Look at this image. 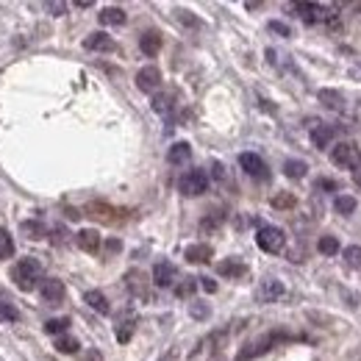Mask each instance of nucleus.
<instances>
[{
	"instance_id": "1",
	"label": "nucleus",
	"mask_w": 361,
	"mask_h": 361,
	"mask_svg": "<svg viewBox=\"0 0 361 361\" xmlns=\"http://www.w3.org/2000/svg\"><path fill=\"white\" fill-rule=\"evenodd\" d=\"M11 281L20 292H34L39 283H42V264L31 256L20 259L14 267H11Z\"/></svg>"
},
{
	"instance_id": "2",
	"label": "nucleus",
	"mask_w": 361,
	"mask_h": 361,
	"mask_svg": "<svg viewBox=\"0 0 361 361\" xmlns=\"http://www.w3.org/2000/svg\"><path fill=\"white\" fill-rule=\"evenodd\" d=\"M331 161L339 170H359L361 167V150L353 142H339L331 147Z\"/></svg>"
},
{
	"instance_id": "3",
	"label": "nucleus",
	"mask_w": 361,
	"mask_h": 361,
	"mask_svg": "<svg viewBox=\"0 0 361 361\" xmlns=\"http://www.w3.org/2000/svg\"><path fill=\"white\" fill-rule=\"evenodd\" d=\"M256 245L264 250V253H281L283 245H286V233L275 226H262L256 233Z\"/></svg>"
},
{
	"instance_id": "4",
	"label": "nucleus",
	"mask_w": 361,
	"mask_h": 361,
	"mask_svg": "<svg viewBox=\"0 0 361 361\" xmlns=\"http://www.w3.org/2000/svg\"><path fill=\"white\" fill-rule=\"evenodd\" d=\"M178 189L186 197H197V195H203V192L209 189V176H206L203 170H189V173L180 176Z\"/></svg>"
},
{
	"instance_id": "5",
	"label": "nucleus",
	"mask_w": 361,
	"mask_h": 361,
	"mask_svg": "<svg viewBox=\"0 0 361 361\" xmlns=\"http://www.w3.org/2000/svg\"><path fill=\"white\" fill-rule=\"evenodd\" d=\"M39 295H42L45 303L59 306V303H64V298H67V286H64L61 281H56V278H42V283H39Z\"/></svg>"
},
{
	"instance_id": "6",
	"label": "nucleus",
	"mask_w": 361,
	"mask_h": 361,
	"mask_svg": "<svg viewBox=\"0 0 361 361\" xmlns=\"http://www.w3.org/2000/svg\"><path fill=\"white\" fill-rule=\"evenodd\" d=\"M239 167L250 176V178H259V180H267V164L262 161V156H256V153H242L239 156Z\"/></svg>"
},
{
	"instance_id": "7",
	"label": "nucleus",
	"mask_w": 361,
	"mask_h": 361,
	"mask_svg": "<svg viewBox=\"0 0 361 361\" xmlns=\"http://www.w3.org/2000/svg\"><path fill=\"white\" fill-rule=\"evenodd\" d=\"M136 87L142 92H156L161 87V70L159 67H142L139 73H136Z\"/></svg>"
},
{
	"instance_id": "8",
	"label": "nucleus",
	"mask_w": 361,
	"mask_h": 361,
	"mask_svg": "<svg viewBox=\"0 0 361 361\" xmlns=\"http://www.w3.org/2000/svg\"><path fill=\"white\" fill-rule=\"evenodd\" d=\"M283 295H286V286H283L281 281H275V278L262 281V286H259V300H262V303H275V300L283 298Z\"/></svg>"
},
{
	"instance_id": "9",
	"label": "nucleus",
	"mask_w": 361,
	"mask_h": 361,
	"mask_svg": "<svg viewBox=\"0 0 361 361\" xmlns=\"http://www.w3.org/2000/svg\"><path fill=\"white\" fill-rule=\"evenodd\" d=\"M84 47H87V50H94V53H111V50H117V42H114L109 34L94 31V34H90V37L84 39Z\"/></svg>"
},
{
	"instance_id": "10",
	"label": "nucleus",
	"mask_w": 361,
	"mask_h": 361,
	"mask_svg": "<svg viewBox=\"0 0 361 361\" xmlns=\"http://www.w3.org/2000/svg\"><path fill=\"white\" fill-rule=\"evenodd\" d=\"M153 283L161 286V289L173 286V283H176V264H170V262H159V264L153 267Z\"/></svg>"
},
{
	"instance_id": "11",
	"label": "nucleus",
	"mask_w": 361,
	"mask_h": 361,
	"mask_svg": "<svg viewBox=\"0 0 361 361\" xmlns=\"http://www.w3.org/2000/svg\"><path fill=\"white\" fill-rule=\"evenodd\" d=\"M183 256H186L189 264H206V262L214 256V250H212V245H203V242H200V245H189Z\"/></svg>"
},
{
	"instance_id": "12",
	"label": "nucleus",
	"mask_w": 361,
	"mask_h": 361,
	"mask_svg": "<svg viewBox=\"0 0 361 361\" xmlns=\"http://www.w3.org/2000/svg\"><path fill=\"white\" fill-rule=\"evenodd\" d=\"M75 245L87 253H94V250H100V233L92 231V228H84V231L75 233Z\"/></svg>"
},
{
	"instance_id": "13",
	"label": "nucleus",
	"mask_w": 361,
	"mask_h": 361,
	"mask_svg": "<svg viewBox=\"0 0 361 361\" xmlns=\"http://www.w3.org/2000/svg\"><path fill=\"white\" fill-rule=\"evenodd\" d=\"M84 303L90 306L92 312H97V314H109V312H111V306H109V298H106L103 292H97V289H90V292L84 295Z\"/></svg>"
},
{
	"instance_id": "14",
	"label": "nucleus",
	"mask_w": 361,
	"mask_h": 361,
	"mask_svg": "<svg viewBox=\"0 0 361 361\" xmlns=\"http://www.w3.org/2000/svg\"><path fill=\"white\" fill-rule=\"evenodd\" d=\"M97 20H100V25H126V11L120 8V6H106L100 14H97Z\"/></svg>"
},
{
	"instance_id": "15",
	"label": "nucleus",
	"mask_w": 361,
	"mask_h": 361,
	"mask_svg": "<svg viewBox=\"0 0 361 361\" xmlns=\"http://www.w3.org/2000/svg\"><path fill=\"white\" fill-rule=\"evenodd\" d=\"M153 111L156 114H161V117H170L173 114V109H176V97L170 94V92H159V94H153Z\"/></svg>"
},
{
	"instance_id": "16",
	"label": "nucleus",
	"mask_w": 361,
	"mask_h": 361,
	"mask_svg": "<svg viewBox=\"0 0 361 361\" xmlns=\"http://www.w3.org/2000/svg\"><path fill=\"white\" fill-rule=\"evenodd\" d=\"M139 47H142L145 56H156V53L161 50V34H159V31H145V34L139 37Z\"/></svg>"
},
{
	"instance_id": "17",
	"label": "nucleus",
	"mask_w": 361,
	"mask_h": 361,
	"mask_svg": "<svg viewBox=\"0 0 361 361\" xmlns=\"http://www.w3.org/2000/svg\"><path fill=\"white\" fill-rule=\"evenodd\" d=\"M84 214H87V217H94V220H103V223H114L111 214H117V212H114L109 203H87Z\"/></svg>"
},
{
	"instance_id": "18",
	"label": "nucleus",
	"mask_w": 361,
	"mask_h": 361,
	"mask_svg": "<svg viewBox=\"0 0 361 361\" xmlns=\"http://www.w3.org/2000/svg\"><path fill=\"white\" fill-rule=\"evenodd\" d=\"M189 159H192L189 142H176V145L170 147V153H167V161H170V164H186Z\"/></svg>"
},
{
	"instance_id": "19",
	"label": "nucleus",
	"mask_w": 361,
	"mask_h": 361,
	"mask_svg": "<svg viewBox=\"0 0 361 361\" xmlns=\"http://www.w3.org/2000/svg\"><path fill=\"white\" fill-rule=\"evenodd\" d=\"M331 136H334V128L331 126H322V123H312V142L314 147H328L331 145Z\"/></svg>"
},
{
	"instance_id": "20",
	"label": "nucleus",
	"mask_w": 361,
	"mask_h": 361,
	"mask_svg": "<svg viewBox=\"0 0 361 361\" xmlns=\"http://www.w3.org/2000/svg\"><path fill=\"white\" fill-rule=\"evenodd\" d=\"M217 272H220L223 278H242V275L247 272V267H245L239 259H226V262L217 264Z\"/></svg>"
},
{
	"instance_id": "21",
	"label": "nucleus",
	"mask_w": 361,
	"mask_h": 361,
	"mask_svg": "<svg viewBox=\"0 0 361 361\" xmlns=\"http://www.w3.org/2000/svg\"><path fill=\"white\" fill-rule=\"evenodd\" d=\"M319 103L325 109H334V111H345V97L336 90H319Z\"/></svg>"
},
{
	"instance_id": "22",
	"label": "nucleus",
	"mask_w": 361,
	"mask_h": 361,
	"mask_svg": "<svg viewBox=\"0 0 361 361\" xmlns=\"http://www.w3.org/2000/svg\"><path fill=\"white\" fill-rule=\"evenodd\" d=\"M306 173H309L306 161H300V159H286V161H283V176H286V178L300 180V178H306Z\"/></svg>"
},
{
	"instance_id": "23",
	"label": "nucleus",
	"mask_w": 361,
	"mask_h": 361,
	"mask_svg": "<svg viewBox=\"0 0 361 361\" xmlns=\"http://www.w3.org/2000/svg\"><path fill=\"white\" fill-rule=\"evenodd\" d=\"M126 286L134 292L136 298H145L147 295V286H145V275L139 270H131L128 275H126Z\"/></svg>"
},
{
	"instance_id": "24",
	"label": "nucleus",
	"mask_w": 361,
	"mask_h": 361,
	"mask_svg": "<svg viewBox=\"0 0 361 361\" xmlns=\"http://www.w3.org/2000/svg\"><path fill=\"white\" fill-rule=\"evenodd\" d=\"M20 231L25 233V239H34V242L42 239V236L47 233V228L42 226V220H25V223L20 226Z\"/></svg>"
},
{
	"instance_id": "25",
	"label": "nucleus",
	"mask_w": 361,
	"mask_h": 361,
	"mask_svg": "<svg viewBox=\"0 0 361 361\" xmlns=\"http://www.w3.org/2000/svg\"><path fill=\"white\" fill-rule=\"evenodd\" d=\"M356 197L353 195H336V200H334V209L339 212V214H345V217H350L353 212H356Z\"/></svg>"
},
{
	"instance_id": "26",
	"label": "nucleus",
	"mask_w": 361,
	"mask_h": 361,
	"mask_svg": "<svg viewBox=\"0 0 361 361\" xmlns=\"http://www.w3.org/2000/svg\"><path fill=\"white\" fill-rule=\"evenodd\" d=\"M272 209H281V212H286V209H295L298 206V197L292 195V192H278L275 197L270 200Z\"/></svg>"
},
{
	"instance_id": "27",
	"label": "nucleus",
	"mask_w": 361,
	"mask_h": 361,
	"mask_svg": "<svg viewBox=\"0 0 361 361\" xmlns=\"http://www.w3.org/2000/svg\"><path fill=\"white\" fill-rule=\"evenodd\" d=\"M278 336H267V339H259L256 345H250L247 350H242V359H253V356H259V353H267L270 350V345L275 342Z\"/></svg>"
},
{
	"instance_id": "28",
	"label": "nucleus",
	"mask_w": 361,
	"mask_h": 361,
	"mask_svg": "<svg viewBox=\"0 0 361 361\" xmlns=\"http://www.w3.org/2000/svg\"><path fill=\"white\" fill-rule=\"evenodd\" d=\"M11 256H14V239L6 228H0V262H6Z\"/></svg>"
},
{
	"instance_id": "29",
	"label": "nucleus",
	"mask_w": 361,
	"mask_h": 361,
	"mask_svg": "<svg viewBox=\"0 0 361 361\" xmlns=\"http://www.w3.org/2000/svg\"><path fill=\"white\" fill-rule=\"evenodd\" d=\"M317 250H319L322 256H334V253H339V239H336V236H319Z\"/></svg>"
},
{
	"instance_id": "30",
	"label": "nucleus",
	"mask_w": 361,
	"mask_h": 361,
	"mask_svg": "<svg viewBox=\"0 0 361 361\" xmlns=\"http://www.w3.org/2000/svg\"><path fill=\"white\" fill-rule=\"evenodd\" d=\"M70 328V319L67 317H59V319H47L45 322V331L50 336H64V331Z\"/></svg>"
},
{
	"instance_id": "31",
	"label": "nucleus",
	"mask_w": 361,
	"mask_h": 361,
	"mask_svg": "<svg viewBox=\"0 0 361 361\" xmlns=\"http://www.w3.org/2000/svg\"><path fill=\"white\" fill-rule=\"evenodd\" d=\"M56 350H59V353H78L81 345H78V339H73V336H56Z\"/></svg>"
},
{
	"instance_id": "32",
	"label": "nucleus",
	"mask_w": 361,
	"mask_h": 361,
	"mask_svg": "<svg viewBox=\"0 0 361 361\" xmlns=\"http://www.w3.org/2000/svg\"><path fill=\"white\" fill-rule=\"evenodd\" d=\"M134 322L136 319L131 317V319H123V322L117 325V342H123V345H126V342L134 336Z\"/></svg>"
},
{
	"instance_id": "33",
	"label": "nucleus",
	"mask_w": 361,
	"mask_h": 361,
	"mask_svg": "<svg viewBox=\"0 0 361 361\" xmlns=\"http://www.w3.org/2000/svg\"><path fill=\"white\" fill-rule=\"evenodd\" d=\"M345 262L350 264V267H361V247L359 245H350V247H345Z\"/></svg>"
},
{
	"instance_id": "34",
	"label": "nucleus",
	"mask_w": 361,
	"mask_h": 361,
	"mask_svg": "<svg viewBox=\"0 0 361 361\" xmlns=\"http://www.w3.org/2000/svg\"><path fill=\"white\" fill-rule=\"evenodd\" d=\"M0 319L17 322V319H20V312H17V306H14V303H6V300H0Z\"/></svg>"
},
{
	"instance_id": "35",
	"label": "nucleus",
	"mask_w": 361,
	"mask_h": 361,
	"mask_svg": "<svg viewBox=\"0 0 361 361\" xmlns=\"http://www.w3.org/2000/svg\"><path fill=\"white\" fill-rule=\"evenodd\" d=\"M195 289H197V278H186V281H180L178 286H176V295L178 298H189Z\"/></svg>"
},
{
	"instance_id": "36",
	"label": "nucleus",
	"mask_w": 361,
	"mask_h": 361,
	"mask_svg": "<svg viewBox=\"0 0 361 361\" xmlns=\"http://www.w3.org/2000/svg\"><path fill=\"white\" fill-rule=\"evenodd\" d=\"M223 220H226V217H223L220 212H212L209 217H203V223H200V228H203V231H214V228L223 226Z\"/></svg>"
},
{
	"instance_id": "37",
	"label": "nucleus",
	"mask_w": 361,
	"mask_h": 361,
	"mask_svg": "<svg viewBox=\"0 0 361 361\" xmlns=\"http://www.w3.org/2000/svg\"><path fill=\"white\" fill-rule=\"evenodd\" d=\"M189 314L195 317V319H206V317L212 314V309H209V303H200V300H197V303L189 306Z\"/></svg>"
},
{
	"instance_id": "38",
	"label": "nucleus",
	"mask_w": 361,
	"mask_h": 361,
	"mask_svg": "<svg viewBox=\"0 0 361 361\" xmlns=\"http://www.w3.org/2000/svg\"><path fill=\"white\" fill-rule=\"evenodd\" d=\"M270 31L278 34V37H292V28L286 23H281V20H270Z\"/></svg>"
},
{
	"instance_id": "39",
	"label": "nucleus",
	"mask_w": 361,
	"mask_h": 361,
	"mask_svg": "<svg viewBox=\"0 0 361 361\" xmlns=\"http://www.w3.org/2000/svg\"><path fill=\"white\" fill-rule=\"evenodd\" d=\"M178 20L180 23H186V25H192V28H197V25H200V20H197V17H192V14H189V11H183V8L178 11Z\"/></svg>"
},
{
	"instance_id": "40",
	"label": "nucleus",
	"mask_w": 361,
	"mask_h": 361,
	"mask_svg": "<svg viewBox=\"0 0 361 361\" xmlns=\"http://www.w3.org/2000/svg\"><path fill=\"white\" fill-rule=\"evenodd\" d=\"M197 281H200V286L206 292H217V281H212V278H197Z\"/></svg>"
},
{
	"instance_id": "41",
	"label": "nucleus",
	"mask_w": 361,
	"mask_h": 361,
	"mask_svg": "<svg viewBox=\"0 0 361 361\" xmlns=\"http://www.w3.org/2000/svg\"><path fill=\"white\" fill-rule=\"evenodd\" d=\"M317 186H319V189H331V192H334V189H339V183H336V180H331V178H319L317 180Z\"/></svg>"
},
{
	"instance_id": "42",
	"label": "nucleus",
	"mask_w": 361,
	"mask_h": 361,
	"mask_svg": "<svg viewBox=\"0 0 361 361\" xmlns=\"http://www.w3.org/2000/svg\"><path fill=\"white\" fill-rule=\"evenodd\" d=\"M64 236H67V233H64V228H56V231L50 233V239H53V245H56V242L61 245V242H64Z\"/></svg>"
},
{
	"instance_id": "43",
	"label": "nucleus",
	"mask_w": 361,
	"mask_h": 361,
	"mask_svg": "<svg viewBox=\"0 0 361 361\" xmlns=\"http://www.w3.org/2000/svg\"><path fill=\"white\" fill-rule=\"evenodd\" d=\"M106 250H111V253H120V250H123L120 239H109V242H106Z\"/></svg>"
},
{
	"instance_id": "44",
	"label": "nucleus",
	"mask_w": 361,
	"mask_h": 361,
	"mask_svg": "<svg viewBox=\"0 0 361 361\" xmlns=\"http://www.w3.org/2000/svg\"><path fill=\"white\" fill-rule=\"evenodd\" d=\"M47 8H50V11H56V14H64V8H67V6H64V3H47Z\"/></svg>"
},
{
	"instance_id": "45",
	"label": "nucleus",
	"mask_w": 361,
	"mask_h": 361,
	"mask_svg": "<svg viewBox=\"0 0 361 361\" xmlns=\"http://www.w3.org/2000/svg\"><path fill=\"white\" fill-rule=\"evenodd\" d=\"M214 178H223V164H214Z\"/></svg>"
},
{
	"instance_id": "46",
	"label": "nucleus",
	"mask_w": 361,
	"mask_h": 361,
	"mask_svg": "<svg viewBox=\"0 0 361 361\" xmlns=\"http://www.w3.org/2000/svg\"><path fill=\"white\" fill-rule=\"evenodd\" d=\"M353 180H356V183L361 186V170H356V173H353Z\"/></svg>"
}]
</instances>
